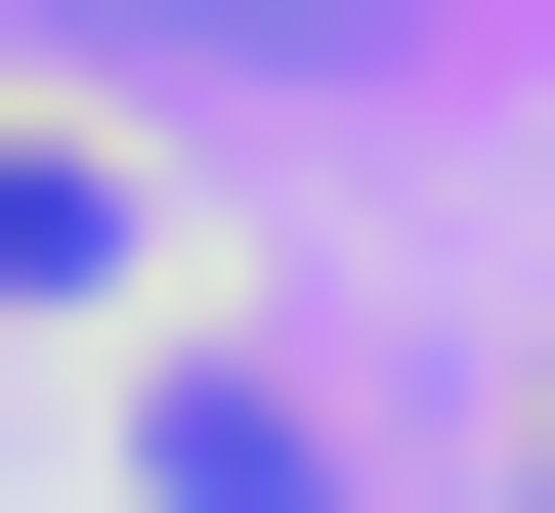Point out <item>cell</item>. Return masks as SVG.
I'll use <instances>...</instances> for the list:
<instances>
[{
	"instance_id": "cell-2",
	"label": "cell",
	"mask_w": 555,
	"mask_h": 513,
	"mask_svg": "<svg viewBox=\"0 0 555 513\" xmlns=\"http://www.w3.org/2000/svg\"><path fill=\"white\" fill-rule=\"evenodd\" d=\"M86 299H129V171H86V129H0V343H86Z\"/></svg>"
},
{
	"instance_id": "cell-3",
	"label": "cell",
	"mask_w": 555,
	"mask_h": 513,
	"mask_svg": "<svg viewBox=\"0 0 555 513\" xmlns=\"http://www.w3.org/2000/svg\"><path fill=\"white\" fill-rule=\"evenodd\" d=\"M513 513H555V385H513Z\"/></svg>"
},
{
	"instance_id": "cell-1",
	"label": "cell",
	"mask_w": 555,
	"mask_h": 513,
	"mask_svg": "<svg viewBox=\"0 0 555 513\" xmlns=\"http://www.w3.org/2000/svg\"><path fill=\"white\" fill-rule=\"evenodd\" d=\"M129 513H343V471H299V385H257V343H171V385H129Z\"/></svg>"
}]
</instances>
